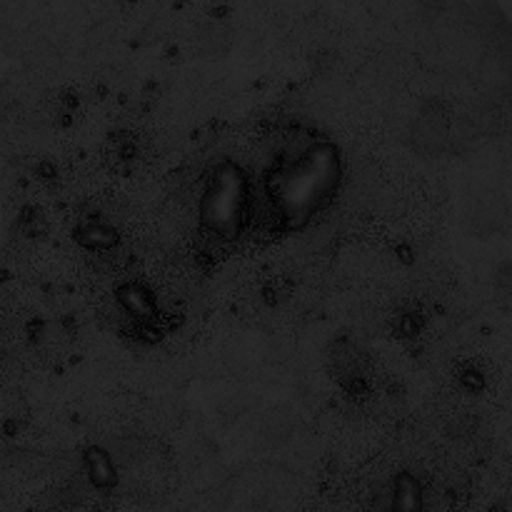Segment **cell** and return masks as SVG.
Returning <instances> with one entry per match:
<instances>
[{
	"mask_svg": "<svg viewBox=\"0 0 512 512\" xmlns=\"http://www.w3.org/2000/svg\"><path fill=\"white\" fill-rule=\"evenodd\" d=\"M338 178V155L328 145H310L280 160L268 188L273 218L288 225L305 223L333 198Z\"/></svg>",
	"mask_w": 512,
	"mask_h": 512,
	"instance_id": "1",
	"label": "cell"
},
{
	"mask_svg": "<svg viewBox=\"0 0 512 512\" xmlns=\"http://www.w3.org/2000/svg\"><path fill=\"white\" fill-rule=\"evenodd\" d=\"M248 190L238 170H220L203 195V220L218 235H233L248 218Z\"/></svg>",
	"mask_w": 512,
	"mask_h": 512,
	"instance_id": "2",
	"label": "cell"
}]
</instances>
